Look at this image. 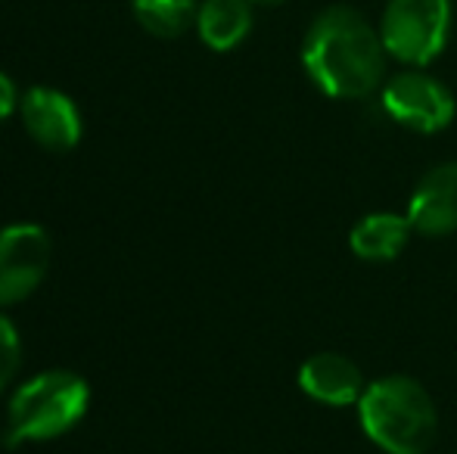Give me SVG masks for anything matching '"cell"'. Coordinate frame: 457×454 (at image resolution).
Segmentation results:
<instances>
[{"label": "cell", "mask_w": 457, "mask_h": 454, "mask_svg": "<svg viewBox=\"0 0 457 454\" xmlns=\"http://www.w3.org/2000/svg\"><path fill=\"white\" fill-rule=\"evenodd\" d=\"M383 37L361 12L330 6L308 29L302 66L327 97L358 100L377 91L383 78Z\"/></svg>", "instance_id": "6da1fadb"}, {"label": "cell", "mask_w": 457, "mask_h": 454, "mask_svg": "<svg viewBox=\"0 0 457 454\" xmlns=\"http://www.w3.org/2000/svg\"><path fill=\"white\" fill-rule=\"evenodd\" d=\"M358 417L367 439L386 454H427L439 433L433 395L402 374L367 383Z\"/></svg>", "instance_id": "7a4b0ae2"}, {"label": "cell", "mask_w": 457, "mask_h": 454, "mask_svg": "<svg viewBox=\"0 0 457 454\" xmlns=\"http://www.w3.org/2000/svg\"><path fill=\"white\" fill-rule=\"evenodd\" d=\"M91 389L72 370H47L12 392L6 408L4 445L19 449L29 442H50L60 439L85 417Z\"/></svg>", "instance_id": "3957f363"}, {"label": "cell", "mask_w": 457, "mask_h": 454, "mask_svg": "<svg viewBox=\"0 0 457 454\" xmlns=\"http://www.w3.org/2000/svg\"><path fill=\"white\" fill-rule=\"evenodd\" d=\"M452 29L448 0H389L383 16V47L408 66H427L445 50Z\"/></svg>", "instance_id": "277c9868"}, {"label": "cell", "mask_w": 457, "mask_h": 454, "mask_svg": "<svg viewBox=\"0 0 457 454\" xmlns=\"http://www.w3.org/2000/svg\"><path fill=\"white\" fill-rule=\"evenodd\" d=\"M50 236L41 225H10L0 230V305H16L37 290L47 274Z\"/></svg>", "instance_id": "5b68a950"}, {"label": "cell", "mask_w": 457, "mask_h": 454, "mask_svg": "<svg viewBox=\"0 0 457 454\" xmlns=\"http://www.w3.org/2000/svg\"><path fill=\"white\" fill-rule=\"evenodd\" d=\"M383 110L392 121L420 134H436L452 125L454 97L442 81L423 72H404L386 85Z\"/></svg>", "instance_id": "8992f818"}, {"label": "cell", "mask_w": 457, "mask_h": 454, "mask_svg": "<svg viewBox=\"0 0 457 454\" xmlns=\"http://www.w3.org/2000/svg\"><path fill=\"white\" fill-rule=\"evenodd\" d=\"M19 115H22L25 131L44 150L66 153L75 150L81 140V115L72 97H66L56 87H29L19 100Z\"/></svg>", "instance_id": "52a82bcc"}, {"label": "cell", "mask_w": 457, "mask_h": 454, "mask_svg": "<svg viewBox=\"0 0 457 454\" xmlns=\"http://www.w3.org/2000/svg\"><path fill=\"white\" fill-rule=\"evenodd\" d=\"M411 227L423 236H448L457 230V162L429 169L417 181L408 202Z\"/></svg>", "instance_id": "ba28073f"}, {"label": "cell", "mask_w": 457, "mask_h": 454, "mask_svg": "<svg viewBox=\"0 0 457 454\" xmlns=\"http://www.w3.org/2000/svg\"><path fill=\"white\" fill-rule=\"evenodd\" d=\"M299 389L324 405H358L367 389L361 367L339 351H318L299 367Z\"/></svg>", "instance_id": "9c48e42d"}, {"label": "cell", "mask_w": 457, "mask_h": 454, "mask_svg": "<svg viewBox=\"0 0 457 454\" xmlns=\"http://www.w3.org/2000/svg\"><path fill=\"white\" fill-rule=\"evenodd\" d=\"M411 234V219L398 212H373L364 215L349 234V246L358 259L364 261H392L398 259L404 246H408Z\"/></svg>", "instance_id": "30bf717a"}, {"label": "cell", "mask_w": 457, "mask_h": 454, "mask_svg": "<svg viewBox=\"0 0 457 454\" xmlns=\"http://www.w3.org/2000/svg\"><path fill=\"white\" fill-rule=\"evenodd\" d=\"M196 29L205 47L234 50L253 29V10L249 0H205L196 12Z\"/></svg>", "instance_id": "8fae6325"}, {"label": "cell", "mask_w": 457, "mask_h": 454, "mask_svg": "<svg viewBox=\"0 0 457 454\" xmlns=\"http://www.w3.org/2000/svg\"><path fill=\"white\" fill-rule=\"evenodd\" d=\"M134 16L150 35L178 37L196 22V4L193 0H131Z\"/></svg>", "instance_id": "7c38bea8"}, {"label": "cell", "mask_w": 457, "mask_h": 454, "mask_svg": "<svg viewBox=\"0 0 457 454\" xmlns=\"http://www.w3.org/2000/svg\"><path fill=\"white\" fill-rule=\"evenodd\" d=\"M19 355H22V345H19L16 327H12L10 318L0 315V392H4L6 383H10L12 376H16Z\"/></svg>", "instance_id": "4fadbf2b"}, {"label": "cell", "mask_w": 457, "mask_h": 454, "mask_svg": "<svg viewBox=\"0 0 457 454\" xmlns=\"http://www.w3.org/2000/svg\"><path fill=\"white\" fill-rule=\"evenodd\" d=\"M16 85L10 81V75L0 72V121L10 119L12 110H16Z\"/></svg>", "instance_id": "5bb4252c"}, {"label": "cell", "mask_w": 457, "mask_h": 454, "mask_svg": "<svg viewBox=\"0 0 457 454\" xmlns=\"http://www.w3.org/2000/svg\"><path fill=\"white\" fill-rule=\"evenodd\" d=\"M249 4H280V0H249Z\"/></svg>", "instance_id": "9a60e30c"}]
</instances>
